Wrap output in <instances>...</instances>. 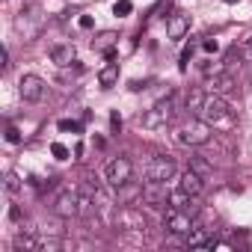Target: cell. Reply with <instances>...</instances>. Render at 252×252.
<instances>
[{
    "instance_id": "6da1fadb",
    "label": "cell",
    "mask_w": 252,
    "mask_h": 252,
    "mask_svg": "<svg viewBox=\"0 0 252 252\" xmlns=\"http://www.w3.org/2000/svg\"><path fill=\"white\" fill-rule=\"evenodd\" d=\"M187 110H190L193 116L205 119L208 125H217V122H222V119L231 116V107H228V101H225L222 95H217V92H202V89H193V92L187 95Z\"/></svg>"
},
{
    "instance_id": "7a4b0ae2",
    "label": "cell",
    "mask_w": 252,
    "mask_h": 252,
    "mask_svg": "<svg viewBox=\"0 0 252 252\" xmlns=\"http://www.w3.org/2000/svg\"><path fill=\"white\" fill-rule=\"evenodd\" d=\"M175 140L181 143V146H187V149H199V146H208L211 143V125L205 122V119H190V122H184L181 128H178V134H175Z\"/></svg>"
},
{
    "instance_id": "3957f363",
    "label": "cell",
    "mask_w": 252,
    "mask_h": 252,
    "mask_svg": "<svg viewBox=\"0 0 252 252\" xmlns=\"http://www.w3.org/2000/svg\"><path fill=\"white\" fill-rule=\"evenodd\" d=\"M131 175H134V163H131V158H125V155H119V158H113L107 166H104V181L110 184V187H125V184H131Z\"/></svg>"
},
{
    "instance_id": "277c9868",
    "label": "cell",
    "mask_w": 252,
    "mask_h": 252,
    "mask_svg": "<svg viewBox=\"0 0 252 252\" xmlns=\"http://www.w3.org/2000/svg\"><path fill=\"white\" fill-rule=\"evenodd\" d=\"M172 116H175V98L166 95V98H160L152 110H146L140 122H143V128H163V125L172 122Z\"/></svg>"
},
{
    "instance_id": "5b68a950",
    "label": "cell",
    "mask_w": 252,
    "mask_h": 252,
    "mask_svg": "<svg viewBox=\"0 0 252 252\" xmlns=\"http://www.w3.org/2000/svg\"><path fill=\"white\" fill-rule=\"evenodd\" d=\"M163 228H166V234H178V237H187L193 228H196V220H193V214H187L184 208H169L166 214H163Z\"/></svg>"
},
{
    "instance_id": "8992f818",
    "label": "cell",
    "mask_w": 252,
    "mask_h": 252,
    "mask_svg": "<svg viewBox=\"0 0 252 252\" xmlns=\"http://www.w3.org/2000/svg\"><path fill=\"white\" fill-rule=\"evenodd\" d=\"M178 175V166L169 155H160V158H152L146 163V181H158V184H166Z\"/></svg>"
},
{
    "instance_id": "52a82bcc",
    "label": "cell",
    "mask_w": 252,
    "mask_h": 252,
    "mask_svg": "<svg viewBox=\"0 0 252 252\" xmlns=\"http://www.w3.org/2000/svg\"><path fill=\"white\" fill-rule=\"evenodd\" d=\"M45 92H48V83L39 77V74H21V80H18V95L24 98V101H42L45 98Z\"/></svg>"
},
{
    "instance_id": "ba28073f",
    "label": "cell",
    "mask_w": 252,
    "mask_h": 252,
    "mask_svg": "<svg viewBox=\"0 0 252 252\" xmlns=\"http://www.w3.org/2000/svg\"><path fill=\"white\" fill-rule=\"evenodd\" d=\"M187 33H190V15L175 12V15H169V18H166V36H169L172 42H181Z\"/></svg>"
},
{
    "instance_id": "9c48e42d",
    "label": "cell",
    "mask_w": 252,
    "mask_h": 252,
    "mask_svg": "<svg viewBox=\"0 0 252 252\" xmlns=\"http://www.w3.org/2000/svg\"><path fill=\"white\" fill-rule=\"evenodd\" d=\"M12 249L15 252H39L42 249V237H36V231L24 228V231H18L12 237Z\"/></svg>"
},
{
    "instance_id": "30bf717a",
    "label": "cell",
    "mask_w": 252,
    "mask_h": 252,
    "mask_svg": "<svg viewBox=\"0 0 252 252\" xmlns=\"http://www.w3.org/2000/svg\"><path fill=\"white\" fill-rule=\"evenodd\" d=\"M178 187L187 193V196H202V190H205V178L202 175H196L193 169H187V172H181V178H178Z\"/></svg>"
},
{
    "instance_id": "8fae6325",
    "label": "cell",
    "mask_w": 252,
    "mask_h": 252,
    "mask_svg": "<svg viewBox=\"0 0 252 252\" xmlns=\"http://www.w3.org/2000/svg\"><path fill=\"white\" fill-rule=\"evenodd\" d=\"M237 86H234V80H231V74H225V71H217L211 80H208V92H217V95H225V92H234Z\"/></svg>"
},
{
    "instance_id": "7c38bea8",
    "label": "cell",
    "mask_w": 252,
    "mask_h": 252,
    "mask_svg": "<svg viewBox=\"0 0 252 252\" xmlns=\"http://www.w3.org/2000/svg\"><path fill=\"white\" fill-rule=\"evenodd\" d=\"M51 63H57V65H71V63H74V48H71V45H54V48H51Z\"/></svg>"
},
{
    "instance_id": "4fadbf2b",
    "label": "cell",
    "mask_w": 252,
    "mask_h": 252,
    "mask_svg": "<svg viewBox=\"0 0 252 252\" xmlns=\"http://www.w3.org/2000/svg\"><path fill=\"white\" fill-rule=\"evenodd\" d=\"M98 83H101L104 89L116 86V83H119V63H107V65L98 71Z\"/></svg>"
},
{
    "instance_id": "5bb4252c",
    "label": "cell",
    "mask_w": 252,
    "mask_h": 252,
    "mask_svg": "<svg viewBox=\"0 0 252 252\" xmlns=\"http://www.w3.org/2000/svg\"><path fill=\"white\" fill-rule=\"evenodd\" d=\"M208 228H202V225H196L190 234H187V246H193V249H208Z\"/></svg>"
},
{
    "instance_id": "9a60e30c",
    "label": "cell",
    "mask_w": 252,
    "mask_h": 252,
    "mask_svg": "<svg viewBox=\"0 0 252 252\" xmlns=\"http://www.w3.org/2000/svg\"><path fill=\"white\" fill-rule=\"evenodd\" d=\"M187 169H193V172H196V175H202L205 181H208V178H211V172H214V166H211L205 158H190V166H187Z\"/></svg>"
},
{
    "instance_id": "2e32d148",
    "label": "cell",
    "mask_w": 252,
    "mask_h": 252,
    "mask_svg": "<svg viewBox=\"0 0 252 252\" xmlns=\"http://www.w3.org/2000/svg\"><path fill=\"white\" fill-rule=\"evenodd\" d=\"M3 190H6L9 196H15V193L21 190V181H18L15 172H6V175H3Z\"/></svg>"
},
{
    "instance_id": "e0dca14e",
    "label": "cell",
    "mask_w": 252,
    "mask_h": 252,
    "mask_svg": "<svg viewBox=\"0 0 252 252\" xmlns=\"http://www.w3.org/2000/svg\"><path fill=\"white\" fill-rule=\"evenodd\" d=\"M131 9H134V3H131V0H119V3L113 6V12H116L119 18H125V15H131Z\"/></svg>"
},
{
    "instance_id": "ac0fdd59",
    "label": "cell",
    "mask_w": 252,
    "mask_h": 252,
    "mask_svg": "<svg viewBox=\"0 0 252 252\" xmlns=\"http://www.w3.org/2000/svg\"><path fill=\"white\" fill-rule=\"evenodd\" d=\"M51 155H54L57 160H68V155H71V152H68L63 143H54V146H51Z\"/></svg>"
},
{
    "instance_id": "d6986e66",
    "label": "cell",
    "mask_w": 252,
    "mask_h": 252,
    "mask_svg": "<svg viewBox=\"0 0 252 252\" xmlns=\"http://www.w3.org/2000/svg\"><path fill=\"white\" fill-rule=\"evenodd\" d=\"M6 143H12V146L21 143V131L15 128V125H9V128H6Z\"/></svg>"
},
{
    "instance_id": "ffe728a7",
    "label": "cell",
    "mask_w": 252,
    "mask_h": 252,
    "mask_svg": "<svg viewBox=\"0 0 252 252\" xmlns=\"http://www.w3.org/2000/svg\"><path fill=\"white\" fill-rule=\"evenodd\" d=\"M60 131H74V134H80V122H71V119H63V122H60Z\"/></svg>"
},
{
    "instance_id": "44dd1931",
    "label": "cell",
    "mask_w": 252,
    "mask_h": 252,
    "mask_svg": "<svg viewBox=\"0 0 252 252\" xmlns=\"http://www.w3.org/2000/svg\"><path fill=\"white\" fill-rule=\"evenodd\" d=\"M110 131H113V134L122 131V116H119V113H110Z\"/></svg>"
},
{
    "instance_id": "7402d4cb",
    "label": "cell",
    "mask_w": 252,
    "mask_h": 252,
    "mask_svg": "<svg viewBox=\"0 0 252 252\" xmlns=\"http://www.w3.org/2000/svg\"><path fill=\"white\" fill-rule=\"evenodd\" d=\"M113 39H116V36H113V33H104V36H101V39H98V42H95V48H98V51H101V48H107V45H110V42H113Z\"/></svg>"
},
{
    "instance_id": "603a6c76",
    "label": "cell",
    "mask_w": 252,
    "mask_h": 252,
    "mask_svg": "<svg viewBox=\"0 0 252 252\" xmlns=\"http://www.w3.org/2000/svg\"><path fill=\"white\" fill-rule=\"evenodd\" d=\"M202 48H205L208 54H217V51H220V45H217V39H205V42H202Z\"/></svg>"
},
{
    "instance_id": "cb8c5ba5",
    "label": "cell",
    "mask_w": 252,
    "mask_h": 252,
    "mask_svg": "<svg viewBox=\"0 0 252 252\" xmlns=\"http://www.w3.org/2000/svg\"><path fill=\"white\" fill-rule=\"evenodd\" d=\"M0 68H9V48H3V51H0Z\"/></svg>"
},
{
    "instance_id": "d4e9b609",
    "label": "cell",
    "mask_w": 252,
    "mask_h": 252,
    "mask_svg": "<svg viewBox=\"0 0 252 252\" xmlns=\"http://www.w3.org/2000/svg\"><path fill=\"white\" fill-rule=\"evenodd\" d=\"M9 217H12L15 222H18V220H24V214H21V208H18V205H12V208H9Z\"/></svg>"
},
{
    "instance_id": "484cf974",
    "label": "cell",
    "mask_w": 252,
    "mask_h": 252,
    "mask_svg": "<svg viewBox=\"0 0 252 252\" xmlns=\"http://www.w3.org/2000/svg\"><path fill=\"white\" fill-rule=\"evenodd\" d=\"M80 27L83 30H92V15H80Z\"/></svg>"
},
{
    "instance_id": "4316f807",
    "label": "cell",
    "mask_w": 252,
    "mask_h": 252,
    "mask_svg": "<svg viewBox=\"0 0 252 252\" xmlns=\"http://www.w3.org/2000/svg\"><path fill=\"white\" fill-rule=\"evenodd\" d=\"M246 45H249V48H252V36H249V39H246Z\"/></svg>"
},
{
    "instance_id": "83f0119b",
    "label": "cell",
    "mask_w": 252,
    "mask_h": 252,
    "mask_svg": "<svg viewBox=\"0 0 252 252\" xmlns=\"http://www.w3.org/2000/svg\"><path fill=\"white\" fill-rule=\"evenodd\" d=\"M228 3H231V0H228Z\"/></svg>"
}]
</instances>
